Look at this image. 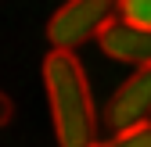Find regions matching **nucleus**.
<instances>
[{
	"label": "nucleus",
	"instance_id": "obj_1",
	"mask_svg": "<svg viewBox=\"0 0 151 147\" xmlns=\"http://www.w3.org/2000/svg\"><path fill=\"white\" fill-rule=\"evenodd\" d=\"M43 90L58 147H90L97 140V111H93L90 83L76 50L54 47L43 58Z\"/></svg>",
	"mask_w": 151,
	"mask_h": 147
},
{
	"label": "nucleus",
	"instance_id": "obj_2",
	"mask_svg": "<svg viewBox=\"0 0 151 147\" xmlns=\"http://www.w3.org/2000/svg\"><path fill=\"white\" fill-rule=\"evenodd\" d=\"M119 14V0H65L47 22V40L54 47L76 50L86 40H97V32Z\"/></svg>",
	"mask_w": 151,
	"mask_h": 147
},
{
	"label": "nucleus",
	"instance_id": "obj_3",
	"mask_svg": "<svg viewBox=\"0 0 151 147\" xmlns=\"http://www.w3.org/2000/svg\"><path fill=\"white\" fill-rule=\"evenodd\" d=\"M147 118H151V61L137 65V72L111 93L104 108V122L111 129H126V126H137Z\"/></svg>",
	"mask_w": 151,
	"mask_h": 147
},
{
	"label": "nucleus",
	"instance_id": "obj_4",
	"mask_svg": "<svg viewBox=\"0 0 151 147\" xmlns=\"http://www.w3.org/2000/svg\"><path fill=\"white\" fill-rule=\"evenodd\" d=\"M97 43L108 58L115 61H126V65H147L151 61V29H140V25H129V22H111L97 32Z\"/></svg>",
	"mask_w": 151,
	"mask_h": 147
},
{
	"label": "nucleus",
	"instance_id": "obj_5",
	"mask_svg": "<svg viewBox=\"0 0 151 147\" xmlns=\"http://www.w3.org/2000/svg\"><path fill=\"white\" fill-rule=\"evenodd\" d=\"M90 147H151V122H137L126 126V129H115L111 140H93Z\"/></svg>",
	"mask_w": 151,
	"mask_h": 147
},
{
	"label": "nucleus",
	"instance_id": "obj_6",
	"mask_svg": "<svg viewBox=\"0 0 151 147\" xmlns=\"http://www.w3.org/2000/svg\"><path fill=\"white\" fill-rule=\"evenodd\" d=\"M119 18L129 25L151 29V0H119Z\"/></svg>",
	"mask_w": 151,
	"mask_h": 147
},
{
	"label": "nucleus",
	"instance_id": "obj_7",
	"mask_svg": "<svg viewBox=\"0 0 151 147\" xmlns=\"http://www.w3.org/2000/svg\"><path fill=\"white\" fill-rule=\"evenodd\" d=\"M11 115H14V104H11V97L4 93V90H0V129L11 122Z\"/></svg>",
	"mask_w": 151,
	"mask_h": 147
}]
</instances>
